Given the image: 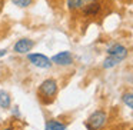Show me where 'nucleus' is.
<instances>
[{"instance_id": "obj_5", "label": "nucleus", "mask_w": 133, "mask_h": 130, "mask_svg": "<svg viewBox=\"0 0 133 130\" xmlns=\"http://www.w3.org/2000/svg\"><path fill=\"white\" fill-rule=\"evenodd\" d=\"M36 46V42L30 37H20L15 42L12 47V52L16 53V54H20V56H26L27 53H30L33 50V47Z\"/></svg>"}, {"instance_id": "obj_13", "label": "nucleus", "mask_w": 133, "mask_h": 130, "mask_svg": "<svg viewBox=\"0 0 133 130\" xmlns=\"http://www.w3.org/2000/svg\"><path fill=\"white\" fill-rule=\"evenodd\" d=\"M0 130H23V127L20 126V121L12 120L10 123H2L0 124Z\"/></svg>"}, {"instance_id": "obj_6", "label": "nucleus", "mask_w": 133, "mask_h": 130, "mask_svg": "<svg viewBox=\"0 0 133 130\" xmlns=\"http://www.w3.org/2000/svg\"><path fill=\"white\" fill-rule=\"evenodd\" d=\"M50 59H52L53 66H57V67H69L75 63V57H73L72 52H69V50H63V52L56 53Z\"/></svg>"}, {"instance_id": "obj_22", "label": "nucleus", "mask_w": 133, "mask_h": 130, "mask_svg": "<svg viewBox=\"0 0 133 130\" xmlns=\"http://www.w3.org/2000/svg\"><path fill=\"white\" fill-rule=\"evenodd\" d=\"M127 130H133V127H130V129H127Z\"/></svg>"}, {"instance_id": "obj_14", "label": "nucleus", "mask_w": 133, "mask_h": 130, "mask_svg": "<svg viewBox=\"0 0 133 130\" xmlns=\"http://www.w3.org/2000/svg\"><path fill=\"white\" fill-rule=\"evenodd\" d=\"M122 101H123L124 106L133 110V92H124L122 94Z\"/></svg>"}, {"instance_id": "obj_7", "label": "nucleus", "mask_w": 133, "mask_h": 130, "mask_svg": "<svg viewBox=\"0 0 133 130\" xmlns=\"http://www.w3.org/2000/svg\"><path fill=\"white\" fill-rule=\"evenodd\" d=\"M106 54L113 56V57L119 59L120 61H123L124 59H127V56H129V49H127L124 44L115 42V43H110L109 46L106 47Z\"/></svg>"}, {"instance_id": "obj_19", "label": "nucleus", "mask_w": 133, "mask_h": 130, "mask_svg": "<svg viewBox=\"0 0 133 130\" xmlns=\"http://www.w3.org/2000/svg\"><path fill=\"white\" fill-rule=\"evenodd\" d=\"M0 20H2V7H0Z\"/></svg>"}, {"instance_id": "obj_20", "label": "nucleus", "mask_w": 133, "mask_h": 130, "mask_svg": "<svg viewBox=\"0 0 133 130\" xmlns=\"http://www.w3.org/2000/svg\"><path fill=\"white\" fill-rule=\"evenodd\" d=\"M102 3H104V2H110V0H100Z\"/></svg>"}, {"instance_id": "obj_9", "label": "nucleus", "mask_w": 133, "mask_h": 130, "mask_svg": "<svg viewBox=\"0 0 133 130\" xmlns=\"http://www.w3.org/2000/svg\"><path fill=\"white\" fill-rule=\"evenodd\" d=\"M13 106V99L7 90H0V109L3 110H10V107Z\"/></svg>"}, {"instance_id": "obj_8", "label": "nucleus", "mask_w": 133, "mask_h": 130, "mask_svg": "<svg viewBox=\"0 0 133 130\" xmlns=\"http://www.w3.org/2000/svg\"><path fill=\"white\" fill-rule=\"evenodd\" d=\"M69 126L64 120L59 117H49L44 121V130H67Z\"/></svg>"}, {"instance_id": "obj_16", "label": "nucleus", "mask_w": 133, "mask_h": 130, "mask_svg": "<svg viewBox=\"0 0 133 130\" xmlns=\"http://www.w3.org/2000/svg\"><path fill=\"white\" fill-rule=\"evenodd\" d=\"M7 52H9L7 49H0V59H2V57H4V56L7 54Z\"/></svg>"}, {"instance_id": "obj_18", "label": "nucleus", "mask_w": 133, "mask_h": 130, "mask_svg": "<svg viewBox=\"0 0 133 130\" xmlns=\"http://www.w3.org/2000/svg\"><path fill=\"white\" fill-rule=\"evenodd\" d=\"M122 2H123V3H130L132 0H122Z\"/></svg>"}, {"instance_id": "obj_17", "label": "nucleus", "mask_w": 133, "mask_h": 130, "mask_svg": "<svg viewBox=\"0 0 133 130\" xmlns=\"http://www.w3.org/2000/svg\"><path fill=\"white\" fill-rule=\"evenodd\" d=\"M103 130H120V129H117V127H109V129H103Z\"/></svg>"}, {"instance_id": "obj_21", "label": "nucleus", "mask_w": 133, "mask_h": 130, "mask_svg": "<svg viewBox=\"0 0 133 130\" xmlns=\"http://www.w3.org/2000/svg\"><path fill=\"white\" fill-rule=\"evenodd\" d=\"M2 123H3V120H2V116H0V124H2Z\"/></svg>"}, {"instance_id": "obj_12", "label": "nucleus", "mask_w": 133, "mask_h": 130, "mask_svg": "<svg viewBox=\"0 0 133 130\" xmlns=\"http://www.w3.org/2000/svg\"><path fill=\"white\" fill-rule=\"evenodd\" d=\"M10 3L19 9H29L36 3V0H10Z\"/></svg>"}, {"instance_id": "obj_3", "label": "nucleus", "mask_w": 133, "mask_h": 130, "mask_svg": "<svg viewBox=\"0 0 133 130\" xmlns=\"http://www.w3.org/2000/svg\"><path fill=\"white\" fill-rule=\"evenodd\" d=\"M103 10V3L100 0H83V4L80 7V15L84 19H95Z\"/></svg>"}, {"instance_id": "obj_10", "label": "nucleus", "mask_w": 133, "mask_h": 130, "mask_svg": "<svg viewBox=\"0 0 133 130\" xmlns=\"http://www.w3.org/2000/svg\"><path fill=\"white\" fill-rule=\"evenodd\" d=\"M64 4H66V9L70 15H77L80 12L83 0H64Z\"/></svg>"}, {"instance_id": "obj_4", "label": "nucleus", "mask_w": 133, "mask_h": 130, "mask_svg": "<svg viewBox=\"0 0 133 130\" xmlns=\"http://www.w3.org/2000/svg\"><path fill=\"white\" fill-rule=\"evenodd\" d=\"M26 59L33 67L36 69H40V70H50L53 67V63H52V59L47 57L46 54L43 53H27L26 54Z\"/></svg>"}, {"instance_id": "obj_1", "label": "nucleus", "mask_w": 133, "mask_h": 130, "mask_svg": "<svg viewBox=\"0 0 133 130\" xmlns=\"http://www.w3.org/2000/svg\"><path fill=\"white\" fill-rule=\"evenodd\" d=\"M59 90H60V83L56 77H46L37 84L36 89V96L37 100L44 106H49L57 99Z\"/></svg>"}, {"instance_id": "obj_15", "label": "nucleus", "mask_w": 133, "mask_h": 130, "mask_svg": "<svg viewBox=\"0 0 133 130\" xmlns=\"http://www.w3.org/2000/svg\"><path fill=\"white\" fill-rule=\"evenodd\" d=\"M10 119L15 121H22V112H20V107L17 104L10 107Z\"/></svg>"}, {"instance_id": "obj_11", "label": "nucleus", "mask_w": 133, "mask_h": 130, "mask_svg": "<svg viewBox=\"0 0 133 130\" xmlns=\"http://www.w3.org/2000/svg\"><path fill=\"white\" fill-rule=\"evenodd\" d=\"M120 63H122V61L119 60V59H116V57H113V56H109V54H107L106 57H104L103 63H102V69L109 70V69H113V67L119 66Z\"/></svg>"}, {"instance_id": "obj_2", "label": "nucleus", "mask_w": 133, "mask_h": 130, "mask_svg": "<svg viewBox=\"0 0 133 130\" xmlns=\"http://www.w3.org/2000/svg\"><path fill=\"white\" fill-rule=\"evenodd\" d=\"M109 123V113L106 109H97L84 120L87 130H103Z\"/></svg>"}]
</instances>
